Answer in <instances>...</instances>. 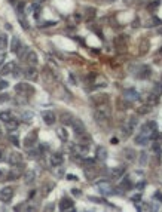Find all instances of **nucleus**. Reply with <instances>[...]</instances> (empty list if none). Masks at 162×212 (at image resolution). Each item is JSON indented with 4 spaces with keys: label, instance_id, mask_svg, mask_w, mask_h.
<instances>
[{
    "label": "nucleus",
    "instance_id": "obj_51",
    "mask_svg": "<svg viewBox=\"0 0 162 212\" xmlns=\"http://www.w3.org/2000/svg\"><path fill=\"white\" fill-rule=\"evenodd\" d=\"M65 178H67V180H70V181H74V180H78V178H76V176H74V175H70V174H69V175H67V176H65Z\"/></svg>",
    "mask_w": 162,
    "mask_h": 212
},
{
    "label": "nucleus",
    "instance_id": "obj_32",
    "mask_svg": "<svg viewBox=\"0 0 162 212\" xmlns=\"http://www.w3.org/2000/svg\"><path fill=\"white\" fill-rule=\"evenodd\" d=\"M0 119L5 120V122H7V120L11 119V113H9V111H3V113H0Z\"/></svg>",
    "mask_w": 162,
    "mask_h": 212
},
{
    "label": "nucleus",
    "instance_id": "obj_12",
    "mask_svg": "<svg viewBox=\"0 0 162 212\" xmlns=\"http://www.w3.org/2000/svg\"><path fill=\"white\" fill-rule=\"evenodd\" d=\"M73 151H74V154H79L80 157H85V156L89 153V148H88V145H82V144L76 143L73 145Z\"/></svg>",
    "mask_w": 162,
    "mask_h": 212
},
{
    "label": "nucleus",
    "instance_id": "obj_19",
    "mask_svg": "<svg viewBox=\"0 0 162 212\" xmlns=\"http://www.w3.org/2000/svg\"><path fill=\"white\" fill-rule=\"evenodd\" d=\"M73 116L70 113H63L61 114V122H63V125L64 126H72V123H73Z\"/></svg>",
    "mask_w": 162,
    "mask_h": 212
},
{
    "label": "nucleus",
    "instance_id": "obj_2",
    "mask_svg": "<svg viewBox=\"0 0 162 212\" xmlns=\"http://www.w3.org/2000/svg\"><path fill=\"white\" fill-rule=\"evenodd\" d=\"M137 123H138V120H137V117H135V116L128 117L126 122H125V125H124V135L125 137L132 135V132L135 131V128H137Z\"/></svg>",
    "mask_w": 162,
    "mask_h": 212
},
{
    "label": "nucleus",
    "instance_id": "obj_29",
    "mask_svg": "<svg viewBox=\"0 0 162 212\" xmlns=\"http://www.w3.org/2000/svg\"><path fill=\"white\" fill-rule=\"evenodd\" d=\"M5 48H7V36L5 33H2L0 34V49H5Z\"/></svg>",
    "mask_w": 162,
    "mask_h": 212
},
{
    "label": "nucleus",
    "instance_id": "obj_38",
    "mask_svg": "<svg viewBox=\"0 0 162 212\" xmlns=\"http://www.w3.org/2000/svg\"><path fill=\"white\" fill-rule=\"evenodd\" d=\"M9 138H11V141H12V144H14V145L20 147V139H18V138H16V137H14V135H11Z\"/></svg>",
    "mask_w": 162,
    "mask_h": 212
},
{
    "label": "nucleus",
    "instance_id": "obj_60",
    "mask_svg": "<svg viewBox=\"0 0 162 212\" xmlns=\"http://www.w3.org/2000/svg\"><path fill=\"white\" fill-rule=\"evenodd\" d=\"M126 2H128V3H131V2H132V0H125V3H126Z\"/></svg>",
    "mask_w": 162,
    "mask_h": 212
},
{
    "label": "nucleus",
    "instance_id": "obj_49",
    "mask_svg": "<svg viewBox=\"0 0 162 212\" xmlns=\"http://www.w3.org/2000/svg\"><path fill=\"white\" fill-rule=\"evenodd\" d=\"M72 193L74 194V196H80V194H82V191H80V190H78V188H73V190H72Z\"/></svg>",
    "mask_w": 162,
    "mask_h": 212
},
{
    "label": "nucleus",
    "instance_id": "obj_13",
    "mask_svg": "<svg viewBox=\"0 0 162 212\" xmlns=\"http://www.w3.org/2000/svg\"><path fill=\"white\" fill-rule=\"evenodd\" d=\"M76 141H78V144L88 145V144L91 143V141H92V138H91V135H89V134H86V132H82V134L76 135Z\"/></svg>",
    "mask_w": 162,
    "mask_h": 212
},
{
    "label": "nucleus",
    "instance_id": "obj_11",
    "mask_svg": "<svg viewBox=\"0 0 162 212\" xmlns=\"http://www.w3.org/2000/svg\"><path fill=\"white\" fill-rule=\"evenodd\" d=\"M124 98L125 100H128V101H138L140 100V94L137 92V91H135V89H132V87H131V89H126L125 92H124Z\"/></svg>",
    "mask_w": 162,
    "mask_h": 212
},
{
    "label": "nucleus",
    "instance_id": "obj_20",
    "mask_svg": "<svg viewBox=\"0 0 162 212\" xmlns=\"http://www.w3.org/2000/svg\"><path fill=\"white\" fill-rule=\"evenodd\" d=\"M150 74H152V68H150L149 65H143V67L140 68L138 77H140V79H147V77H150Z\"/></svg>",
    "mask_w": 162,
    "mask_h": 212
},
{
    "label": "nucleus",
    "instance_id": "obj_59",
    "mask_svg": "<svg viewBox=\"0 0 162 212\" xmlns=\"http://www.w3.org/2000/svg\"><path fill=\"white\" fill-rule=\"evenodd\" d=\"M65 212H76V211H74V208H72V209H69V211H65Z\"/></svg>",
    "mask_w": 162,
    "mask_h": 212
},
{
    "label": "nucleus",
    "instance_id": "obj_48",
    "mask_svg": "<svg viewBox=\"0 0 162 212\" xmlns=\"http://www.w3.org/2000/svg\"><path fill=\"white\" fill-rule=\"evenodd\" d=\"M155 199H158V200L162 203V194H161L159 191H156V193H155Z\"/></svg>",
    "mask_w": 162,
    "mask_h": 212
},
{
    "label": "nucleus",
    "instance_id": "obj_31",
    "mask_svg": "<svg viewBox=\"0 0 162 212\" xmlns=\"http://www.w3.org/2000/svg\"><path fill=\"white\" fill-rule=\"evenodd\" d=\"M138 156H140V165L144 166V165H146V162H147V153L146 151H141Z\"/></svg>",
    "mask_w": 162,
    "mask_h": 212
},
{
    "label": "nucleus",
    "instance_id": "obj_7",
    "mask_svg": "<svg viewBox=\"0 0 162 212\" xmlns=\"http://www.w3.org/2000/svg\"><path fill=\"white\" fill-rule=\"evenodd\" d=\"M7 163L12 165V166H16V165L22 163V154L18 153V151L9 153V156H7Z\"/></svg>",
    "mask_w": 162,
    "mask_h": 212
},
{
    "label": "nucleus",
    "instance_id": "obj_15",
    "mask_svg": "<svg viewBox=\"0 0 162 212\" xmlns=\"http://www.w3.org/2000/svg\"><path fill=\"white\" fill-rule=\"evenodd\" d=\"M72 128H73V131L76 132V135H79V134H82V132H85V125H83V122L79 120V119H74V120H73Z\"/></svg>",
    "mask_w": 162,
    "mask_h": 212
},
{
    "label": "nucleus",
    "instance_id": "obj_10",
    "mask_svg": "<svg viewBox=\"0 0 162 212\" xmlns=\"http://www.w3.org/2000/svg\"><path fill=\"white\" fill-rule=\"evenodd\" d=\"M42 119H43V122L46 123V125H54L55 123V120H57V117H55V113L54 111H49V110H46V111H43L42 113Z\"/></svg>",
    "mask_w": 162,
    "mask_h": 212
},
{
    "label": "nucleus",
    "instance_id": "obj_43",
    "mask_svg": "<svg viewBox=\"0 0 162 212\" xmlns=\"http://www.w3.org/2000/svg\"><path fill=\"white\" fill-rule=\"evenodd\" d=\"M36 209H37V206H36V205H34V206L28 205V206H27V209H25L24 212H36Z\"/></svg>",
    "mask_w": 162,
    "mask_h": 212
},
{
    "label": "nucleus",
    "instance_id": "obj_54",
    "mask_svg": "<svg viewBox=\"0 0 162 212\" xmlns=\"http://www.w3.org/2000/svg\"><path fill=\"white\" fill-rule=\"evenodd\" d=\"M5 58H6V55H5V54H0V64H3Z\"/></svg>",
    "mask_w": 162,
    "mask_h": 212
},
{
    "label": "nucleus",
    "instance_id": "obj_40",
    "mask_svg": "<svg viewBox=\"0 0 162 212\" xmlns=\"http://www.w3.org/2000/svg\"><path fill=\"white\" fill-rule=\"evenodd\" d=\"M122 187H124V188H130V187H131V181L128 180V178H125V181L122 182Z\"/></svg>",
    "mask_w": 162,
    "mask_h": 212
},
{
    "label": "nucleus",
    "instance_id": "obj_33",
    "mask_svg": "<svg viewBox=\"0 0 162 212\" xmlns=\"http://www.w3.org/2000/svg\"><path fill=\"white\" fill-rule=\"evenodd\" d=\"M33 180H34V172H27V175H25V182L30 184Z\"/></svg>",
    "mask_w": 162,
    "mask_h": 212
},
{
    "label": "nucleus",
    "instance_id": "obj_3",
    "mask_svg": "<svg viewBox=\"0 0 162 212\" xmlns=\"http://www.w3.org/2000/svg\"><path fill=\"white\" fill-rule=\"evenodd\" d=\"M97 187L100 188V193L101 194H104V196H110V194H113V187H112V184H110L109 181H100L97 184Z\"/></svg>",
    "mask_w": 162,
    "mask_h": 212
},
{
    "label": "nucleus",
    "instance_id": "obj_52",
    "mask_svg": "<svg viewBox=\"0 0 162 212\" xmlns=\"http://www.w3.org/2000/svg\"><path fill=\"white\" fill-rule=\"evenodd\" d=\"M153 150H155L156 153H161V147H159L158 144H155V145H153Z\"/></svg>",
    "mask_w": 162,
    "mask_h": 212
},
{
    "label": "nucleus",
    "instance_id": "obj_4",
    "mask_svg": "<svg viewBox=\"0 0 162 212\" xmlns=\"http://www.w3.org/2000/svg\"><path fill=\"white\" fill-rule=\"evenodd\" d=\"M15 91L18 92L20 95H31L33 92H34L33 86L28 85V83H18L15 86Z\"/></svg>",
    "mask_w": 162,
    "mask_h": 212
},
{
    "label": "nucleus",
    "instance_id": "obj_36",
    "mask_svg": "<svg viewBox=\"0 0 162 212\" xmlns=\"http://www.w3.org/2000/svg\"><path fill=\"white\" fill-rule=\"evenodd\" d=\"M156 200H153L152 203H150V209H152V212H159V206L156 205Z\"/></svg>",
    "mask_w": 162,
    "mask_h": 212
},
{
    "label": "nucleus",
    "instance_id": "obj_9",
    "mask_svg": "<svg viewBox=\"0 0 162 212\" xmlns=\"http://www.w3.org/2000/svg\"><path fill=\"white\" fill-rule=\"evenodd\" d=\"M36 141H37V131H33V132H30V134L25 137L24 147L25 148H30V147H33V145L36 144Z\"/></svg>",
    "mask_w": 162,
    "mask_h": 212
},
{
    "label": "nucleus",
    "instance_id": "obj_23",
    "mask_svg": "<svg viewBox=\"0 0 162 212\" xmlns=\"http://www.w3.org/2000/svg\"><path fill=\"white\" fill-rule=\"evenodd\" d=\"M97 159H98V160H106V159H107V150L104 147H98L97 148Z\"/></svg>",
    "mask_w": 162,
    "mask_h": 212
},
{
    "label": "nucleus",
    "instance_id": "obj_39",
    "mask_svg": "<svg viewBox=\"0 0 162 212\" xmlns=\"http://www.w3.org/2000/svg\"><path fill=\"white\" fill-rule=\"evenodd\" d=\"M94 163H95V162H94L92 159H85V160H83V165H86L88 168H89V166L92 168V166H94Z\"/></svg>",
    "mask_w": 162,
    "mask_h": 212
},
{
    "label": "nucleus",
    "instance_id": "obj_14",
    "mask_svg": "<svg viewBox=\"0 0 162 212\" xmlns=\"http://www.w3.org/2000/svg\"><path fill=\"white\" fill-rule=\"evenodd\" d=\"M73 208V200L70 197H63L61 202H59V209H61V212H65Z\"/></svg>",
    "mask_w": 162,
    "mask_h": 212
},
{
    "label": "nucleus",
    "instance_id": "obj_45",
    "mask_svg": "<svg viewBox=\"0 0 162 212\" xmlns=\"http://www.w3.org/2000/svg\"><path fill=\"white\" fill-rule=\"evenodd\" d=\"M57 22H54V21H46V22H43L42 24V27H51V25H55Z\"/></svg>",
    "mask_w": 162,
    "mask_h": 212
},
{
    "label": "nucleus",
    "instance_id": "obj_37",
    "mask_svg": "<svg viewBox=\"0 0 162 212\" xmlns=\"http://www.w3.org/2000/svg\"><path fill=\"white\" fill-rule=\"evenodd\" d=\"M125 153H128V160H134V151H132V150H130V148H128V150H125Z\"/></svg>",
    "mask_w": 162,
    "mask_h": 212
},
{
    "label": "nucleus",
    "instance_id": "obj_50",
    "mask_svg": "<svg viewBox=\"0 0 162 212\" xmlns=\"http://www.w3.org/2000/svg\"><path fill=\"white\" fill-rule=\"evenodd\" d=\"M7 100H9V95H2V96H0V102H5Z\"/></svg>",
    "mask_w": 162,
    "mask_h": 212
},
{
    "label": "nucleus",
    "instance_id": "obj_1",
    "mask_svg": "<svg viewBox=\"0 0 162 212\" xmlns=\"http://www.w3.org/2000/svg\"><path fill=\"white\" fill-rule=\"evenodd\" d=\"M110 116H112V110H110V107L107 104L98 105V108L94 113V119H95L97 123H106L110 119Z\"/></svg>",
    "mask_w": 162,
    "mask_h": 212
},
{
    "label": "nucleus",
    "instance_id": "obj_58",
    "mask_svg": "<svg viewBox=\"0 0 162 212\" xmlns=\"http://www.w3.org/2000/svg\"><path fill=\"white\" fill-rule=\"evenodd\" d=\"M158 34H159V36H162V27H161V28H158Z\"/></svg>",
    "mask_w": 162,
    "mask_h": 212
},
{
    "label": "nucleus",
    "instance_id": "obj_5",
    "mask_svg": "<svg viewBox=\"0 0 162 212\" xmlns=\"http://www.w3.org/2000/svg\"><path fill=\"white\" fill-rule=\"evenodd\" d=\"M14 197V188L12 187H3L2 190H0V200L7 203L11 199Z\"/></svg>",
    "mask_w": 162,
    "mask_h": 212
},
{
    "label": "nucleus",
    "instance_id": "obj_41",
    "mask_svg": "<svg viewBox=\"0 0 162 212\" xmlns=\"http://www.w3.org/2000/svg\"><path fill=\"white\" fill-rule=\"evenodd\" d=\"M7 86H9V83H7L6 80H0V91H2V89H6Z\"/></svg>",
    "mask_w": 162,
    "mask_h": 212
},
{
    "label": "nucleus",
    "instance_id": "obj_8",
    "mask_svg": "<svg viewBox=\"0 0 162 212\" xmlns=\"http://www.w3.org/2000/svg\"><path fill=\"white\" fill-rule=\"evenodd\" d=\"M24 163H20V165H16L15 169L9 171L7 172V180H16V178H20V175L24 172Z\"/></svg>",
    "mask_w": 162,
    "mask_h": 212
},
{
    "label": "nucleus",
    "instance_id": "obj_30",
    "mask_svg": "<svg viewBox=\"0 0 162 212\" xmlns=\"http://www.w3.org/2000/svg\"><path fill=\"white\" fill-rule=\"evenodd\" d=\"M150 110H152V105H141L137 111H138V114H147Z\"/></svg>",
    "mask_w": 162,
    "mask_h": 212
},
{
    "label": "nucleus",
    "instance_id": "obj_61",
    "mask_svg": "<svg viewBox=\"0 0 162 212\" xmlns=\"http://www.w3.org/2000/svg\"><path fill=\"white\" fill-rule=\"evenodd\" d=\"M0 176H2V171H0Z\"/></svg>",
    "mask_w": 162,
    "mask_h": 212
},
{
    "label": "nucleus",
    "instance_id": "obj_57",
    "mask_svg": "<svg viewBox=\"0 0 162 212\" xmlns=\"http://www.w3.org/2000/svg\"><path fill=\"white\" fill-rule=\"evenodd\" d=\"M112 144H117V139L116 138H112Z\"/></svg>",
    "mask_w": 162,
    "mask_h": 212
},
{
    "label": "nucleus",
    "instance_id": "obj_35",
    "mask_svg": "<svg viewBox=\"0 0 162 212\" xmlns=\"http://www.w3.org/2000/svg\"><path fill=\"white\" fill-rule=\"evenodd\" d=\"M54 209H55V205L54 203H49V205H46L43 208V212H54Z\"/></svg>",
    "mask_w": 162,
    "mask_h": 212
},
{
    "label": "nucleus",
    "instance_id": "obj_24",
    "mask_svg": "<svg viewBox=\"0 0 162 212\" xmlns=\"http://www.w3.org/2000/svg\"><path fill=\"white\" fill-rule=\"evenodd\" d=\"M128 42V36H125V34H121V36H117L115 39V45L116 46H125V43Z\"/></svg>",
    "mask_w": 162,
    "mask_h": 212
},
{
    "label": "nucleus",
    "instance_id": "obj_46",
    "mask_svg": "<svg viewBox=\"0 0 162 212\" xmlns=\"http://www.w3.org/2000/svg\"><path fill=\"white\" fill-rule=\"evenodd\" d=\"M89 200H92V202H97V203H103V202H106L104 199H98V197H89Z\"/></svg>",
    "mask_w": 162,
    "mask_h": 212
},
{
    "label": "nucleus",
    "instance_id": "obj_62",
    "mask_svg": "<svg viewBox=\"0 0 162 212\" xmlns=\"http://www.w3.org/2000/svg\"><path fill=\"white\" fill-rule=\"evenodd\" d=\"M161 54H162V49H161Z\"/></svg>",
    "mask_w": 162,
    "mask_h": 212
},
{
    "label": "nucleus",
    "instance_id": "obj_6",
    "mask_svg": "<svg viewBox=\"0 0 162 212\" xmlns=\"http://www.w3.org/2000/svg\"><path fill=\"white\" fill-rule=\"evenodd\" d=\"M91 101L94 102L98 107V105H104L109 102V95L107 94H98V95H92L91 96Z\"/></svg>",
    "mask_w": 162,
    "mask_h": 212
},
{
    "label": "nucleus",
    "instance_id": "obj_22",
    "mask_svg": "<svg viewBox=\"0 0 162 212\" xmlns=\"http://www.w3.org/2000/svg\"><path fill=\"white\" fill-rule=\"evenodd\" d=\"M25 61H28L30 65H36V64H37V55H36V52L30 50L28 55H27V58H25Z\"/></svg>",
    "mask_w": 162,
    "mask_h": 212
},
{
    "label": "nucleus",
    "instance_id": "obj_55",
    "mask_svg": "<svg viewBox=\"0 0 162 212\" xmlns=\"http://www.w3.org/2000/svg\"><path fill=\"white\" fill-rule=\"evenodd\" d=\"M144 187V182H140V184H137V188H143Z\"/></svg>",
    "mask_w": 162,
    "mask_h": 212
},
{
    "label": "nucleus",
    "instance_id": "obj_56",
    "mask_svg": "<svg viewBox=\"0 0 162 212\" xmlns=\"http://www.w3.org/2000/svg\"><path fill=\"white\" fill-rule=\"evenodd\" d=\"M3 159H5V157H3V151H2V150H0V162H2Z\"/></svg>",
    "mask_w": 162,
    "mask_h": 212
},
{
    "label": "nucleus",
    "instance_id": "obj_53",
    "mask_svg": "<svg viewBox=\"0 0 162 212\" xmlns=\"http://www.w3.org/2000/svg\"><path fill=\"white\" fill-rule=\"evenodd\" d=\"M140 199H141V194H135V196L132 197V200H134V202H137V200H140Z\"/></svg>",
    "mask_w": 162,
    "mask_h": 212
},
{
    "label": "nucleus",
    "instance_id": "obj_17",
    "mask_svg": "<svg viewBox=\"0 0 162 212\" xmlns=\"http://www.w3.org/2000/svg\"><path fill=\"white\" fill-rule=\"evenodd\" d=\"M63 162H64V157L61 153H54L51 156V165L52 166H59V165H63Z\"/></svg>",
    "mask_w": 162,
    "mask_h": 212
},
{
    "label": "nucleus",
    "instance_id": "obj_27",
    "mask_svg": "<svg viewBox=\"0 0 162 212\" xmlns=\"http://www.w3.org/2000/svg\"><path fill=\"white\" fill-rule=\"evenodd\" d=\"M20 46H21V40L18 37H14L12 42H11V49L12 52H18L20 50Z\"/></svg>",
    "mask_w": 162,
    "mask_h": 212
},
{
    "label": "nucleus",
    "instance_id": "obj_26",
    "mask_svg": "<svg viewBox=\"0 0 162 212\" xmlns=\"http://www.w3.org/2000/svg\"><path fill=\"white\" fill-rule=\"evenodd\" d=\"M57 135L59 137V139H61V141H67V139H69V134H67L65 128H58L57 129Z\"/></svg>",
    "mask_w": 162,
    "mask_h": 212
},
{
    "label": "nucleus",
    "instance_id": "obj_42",
    "mask_svg": "<svg viewBox=\"0 0 162 212\" xmlns=\"http://www.w3.org/2000/svg\"><path fill=\"white\" fill-rule=\"evenodd\" d=\"M159 3H161L159 0H156V2H153V3H150V5H149V9H156V7L159 6Z\"/></svg>",
    "mask_w": 162,
    "mask_h": 212
},
{
    "label": "nucleus",
    "instance_id": "obj_25",
    "mask_svg": "<svg viewBox=\"0 0 162 212\" xmlns=\"http://www.w3.org/2000/svg\"><path fill=\"white\" fill-rule=\"evenodd\" d=\"M14 70H15V64H14V63H7V64H6V65L2 68V71H0V73H2L3 76H6V74L12 73Z\"/></svg>",
    "mask_w": 162,
    "mask_h": 212
},
{
    "label": "nucleus",
    "instance_id": "obj_28",
    "mask_svg": "<svg viewBox=\"0 0 162 212\" xmlns=\"http://www.w3.org/2000/svg\"><path fill=\"white\" fill-rule=\"evenodd\" d=\"M28 52H30V49H28L27 46H21L20 50L16 52V54H18V57H20L21 59H25V58H27V55H28Z\"/></svg>",
    "mask_w": 162,
    "mask_h": 212
},
{
    "label": "nucleus",
    "instance_id": "obj_34",
    "mask_svg": "<svg viewBox=\"0 0 162 212\" xmlns=\"http://www.w3.org/2000/svg\"><path fill=\"white\" fill-rule=\"evenodd\" d=\"M149 102H150V105L156 104V102H158V95H155V94H150V95H149Z\"/></svg>",
    "mask_w": 162,
    "mask_h": 212
},
{
    "label": "nucleus",
    "instance_id": "obj_16",
    "mask_svg": "<svg viewBox=\"0 0 162 212\" xmlns=\"http://www.w3.org/2000/svg\"><path fill=\"white\" fill-rule=\"evenodd\" d=\"M124 175H125V168L124 166H117V168H115V169H112V172H110V176H112L113 180L124 178Z\"/></svg>",
    "mask_w": 162,
    "mask_h": 212
},
{
    "label": "nucleus",
    "instance_id": "obj_18",
    "mask_svg": "<svg viewBox=\"0 0 162 212\" xmlns=\"http://www.w3.org/2000/svg\"><path fill=\"white\" fill-rule=\"evenodd\" d=\"M24 74H25V77H27L28 80H37V76H39L37 70H36L34 67H28L27 71H25Z\"/></svg>",
    "mask_w": 162,
    "mask_h": 212
},
{
    "label": "nucleus",
    "instance_id": "obj_44",
    "mask_svg": "<svg viewBox=\"0 0 162 212\" xmlns=\"http://www.w3.org/2000/svg\"><path fill=\"white\" fill-rule=\"evenodd\" d=\"M86 12H88V16H91V18H94V16H95V9H94V7H91V9H88Z\"/></svg>",
    "mask_w": 162,
    "mask_h": 212
},
{
    "label": "nucleus",
    "instance_id": "obj_21",
    "mask_svg": "<svg viewBox=\"0 0 162 212\" xmlns=\"http://www.w3.org/2000/svg\"><path fill=\"white\" fill-rule=\"evenodd\" d=\"M18 125H20L18 119H9L6 122V129L7 131H15L16 128H18Z\"/></svg>",
    "mask_w": 162,
    "mask_h": 212
},
{
    "label": "nucleus",
    "instance_id": "obj_47",
    "mask_svg": "<svg viewBox=\"0 0 162 212\" xmlns=\"http://www.w3.org/2000/svg\"><path fill=\"white\" fill-rule=\"evenodd\" d=\"M37 156H39V151H37V150H33V151H30V157L36 159Z\"/></svg>",
    "mask_w": 162,
    "mask_h": 212
}]
</instances>
